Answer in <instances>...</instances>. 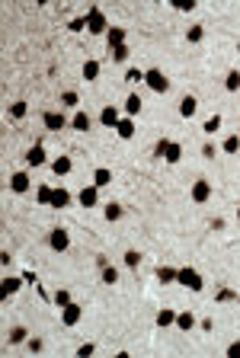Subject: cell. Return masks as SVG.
<instances>
[{
    "label": "cell",
    "instance_id": "6da1fadb",
    "mask_svg": "<svg viewBox=\"0 0 240 358\" xmlns=\"http://www.w3.org/2000/svg\"><path fill=\"white\" fill-rule=\"evenodd\" d=\"M86 29L93 32V35H103V32H109V29H106V16H103L100 7H90V13H86Z\"/></svg>",
    "mask_w": 240,
    "mask_h": 358
},
{
    "label": "cell",
    "instance_id": "7a4b0ae2",
    "mask_svg": "<svg viewBox=\"0 0 240 358\" xmlns=\"http://www.w3.org/2000/svg\"><path fill=\"white\" fill-rule=\"evenodd\" d=\"M176 282L186 285L189 291H202V275L195 272V269H179V272H176Z\"/></svg>",
    "mask_w": 240,
    "mask_h": 358
},
{
    "label": "cell",
    "instance_id": "3957f363",
    "mask_svg": "<svg viewBox=\"0 0 240 358\" xmlns=\"http://www.w3.org/2000/svg\"><path fill=\"white\" fill-rule=\"evenodd\" d=\"M144 84L151 86L154 93H167V90H170V80L163 77V70H147V74H144Z\"/></svg>",
    "mask_w": 240,
    "mask_h": 358
},
{
    "label": "cell",
    "instance_id": "277c9868",
    "mask_svg": "<svg viewBox=\"0 0 240 358\" xmlns=\"http://www.w3.org/2000/svg\"><path fill=\"white\" fill-rule=\"evenodd\" d=\"M80 304H74V301H70L68 307H61V320H64V326H74V323H80Z\"/></svg>",
    "mask_w": 240,
    "mask_h": 358
},
{
    "label": "cell",
    "instance_id": "5b68a950",
    "mask_svg": "<svg viewBox=\"0 0 240 358\" xmlns=\"http://www.w3.org/2000/svg\"><path fill=\"white\" fill-rule=\"evenodd\" d=\"M48 243H51V250L64 253V250H68V243H70V240H68V230L54 227V230H51V237H48Z\"/></svg>",
    "mask_w": 240,
    "mask_h": 358
},
{
    "label": "cell",
    "instance_id": "8992f818",
    "mask_svg": "<svg viewBox=\"0 0 240 358\" xmlns=\"http://www.w3.org/2000/svg\"><path fill=\"white\" fill-rule=\"evenodd\" d=\"M179 157H183V147H179L176 141H163V160H167V163H179Z\"/></svg>",
    "mask_w": 240,
    "mask_h": 358
},
{
    "label": "cell",
    "instance_id": "52a82bcc",
    "mask_svg": "<svg viewBox=\"0 0 240 358\" xmlns=\"http://www.w3.org/2000/svg\"><path fill=\"white\" fill-rule=\"evenodd\" d=\"M64 125H68V119H64L61 112H45V128L48 131H61Z\"/></svg>",
    "mask_w": 240,
    "mask_h": 358
},
{
    "label": "cell",
    "instance_id": "ba28073f",
    "mask_svg": "<svg viewBox=\"0 0 240 358\" xmlns=\"http://www.w3.org/2000/svg\"><path fill=\"white\" fill-rule=\"evenodd\" d=\"M106 42H109V48L125 45V29H122V26H112V29L106 32Z\"/></svg>",
    "mask_w": 240,
    "mask_h": 358
},
{
    "label": "cell",
    "instance_id": "9c48e42d",
    "mask_svg": "<svg viewBox=\"0 0 240 358\" xmlns=\"http://www.w3.org/2000/svg\"><path fill=\"white\" fill-rule=\"evenodd\" d=\"M192 198H195V202H208V198H211V186L205 183V179H199V183L192 186Z\"/></svg>",
    "mask_w": 240,
    "mask_h": 358
},
{
    "label": "cell",
    "instance_id": "30bf717a",
    "mask_svg": "<svg viewBox=\"0 0 240 358\" xmlns=\"http://www.w3.org/2000/svg\"><path fill=\"white\" fill-rule=\"evenodd\" d=\"M26 163H29V167H42V163H45V151H42V144L29 147V153H26Z\"/></svg>",
    "mask_w": 240,
    "mask_h": 358
},
{
    "label": "cell",
    "instance_id": "8fae6325",
    "mask_svg": "<svg viewBox=\"0 0 240 358\" xmlns=\"http://www.w3.org/2000/svg\"><path fill=\"white\" fill-rule=\"evenodd\" d=\"M195 109H199V102H195V96H183V102H179V115H186V119H192Z\"/></svg>",
    "mask_w": 240,
    "mask_h": 358
},
{
    "label": "cell",
    "instance_id": "7c38bea8",
    "mask_svg": "<svg viewBox=\"0 0 240 358\" xmlns=\"http://www.w3.org/2000/svg\"><path fill=\"white\" fill-rule=\"evenodd\" d=\"M100 122H103V125H112V128H116V125L122 122V119H119V112H116L112 106H106V109L100 112Z\"/></svg>",
    "mask_w": 240,
    "mask_h": 358
},
{
    "label": "cell",
    "instance_id": "4fadbf2b",
    "mask_svg": "<svg viewBox=\"0 0 240 358\" xmlns=\"http://www.w3.org/2000/svg\"><path fill=\"white\" fill-rule=\"evenodd\" d=\"M10 189H13V192H26V189H29V176H26V173H13Z\"/></svg>",
    "mask_w": 240,
    "mask_h": 358
},
{
    "label": "cell",
    "instance_id": "5bb4252c",
    "mask_svg": "<svg viewBox=\"0 0 240 358\" xmlns=\"http://www.w3.org/2000/svg\"><path fill=\"white\" fill-rule=\"evenodd\" d=\"M70 202V192L68 189H54L51 192V208H64Z\"/></svg>",
    "mask_w": 240,
    "mask_h": 358
},
{
    "label": "cell",
    "instance_id": "9a60e30c",
    "mask_svg": "<svg viewBox=\"0 0 240 358\" xmlns=\"http://www.w3.org/2000/svg\"><path fill=\"white\" fill-rule=\"evenodd\" d=\"M116 131H119V137L128 141V137H135V122H132V119H122V122L116 125Z\"/></svg>",
    "mask_w": 240,
    "mask_h": 358
},
{
    "label": "cell",
    "instance_id": "2e32d148",
    "mask_svg": "<svg viewBox=\"0 0 240 358\" xmlns=\"http://www.w3.org/2000/svg\"><path fill=\"white\" fill-rule=\"evenodd\" d=\"M109 183H112V173H109L106 167H100L93 173V186H96V189H103V186H109Z\"/></svg>",
    "mask_w": 240,
    "mask_h": 358
},
{
    "label": "cell",
    "instance_id": "e0dca14e",
    "mask_svg": "<svg viewBox=\"0 0 240 358\" xmlns=\"http://www.w3.org/2000/svg\"><path fill=\"white\" fill-rule=\"evenodd\" d=\"M96 195H100V192H96V186H86V189L80 192V205L93 208V205H96Z\"/></svg>",
    "mask_w": 240,
    "mask_h": 358
},
{
    "label": "cell",
    "instance_id": "ac0fdd59",
    "mask_svg": "<svg viewBox=\"0 0 240 358\" xmlns=\"http://www.w3.org/2000/svg\"><path fill=\"white\" fill-rule=\"evenodd\" d=\"M19 285H23V282L10 275V278H3V285H0V294H3V297H10V294H13V291H19Z\"/></svg>",
    "mask_w": 240,
    "mask_h": 358
},
{
    "label": "cell",
    "instance_id": "d6986e66",
    "mask_svg": "<svg viewBox=\"0 0 240 358\" xmlns=\"http://www.w3.org/2000/svg\"><path fill=\"white\" fill-rule=\"evenodd\" d=\"M70 125H74V131H90V115H86V112H77L74 119H70Z\"/></svg>",
    "mask_w": 240,
    "mask_h": 358
},
{
    "label": "cell",
    "instance_id": "ffe728a7",
    "mask_svg": "<svg viewBox=\"0 0 240 358\" xmlns=\"http://www.w3.org/2000/svg\"><path fill=\"white\" fill-rule=\"evenodd\" d=\"M51 170H54L58 176H68V173H70V157H64V153H61V157L51 163Z\"/></svg>",
    "mask_w": 240,
    "mask_h": 358
},
{
    "label": "cell",
    "instance_id": "44dd1931",
    "mask_svg": "<svg viewBox=\"0 0 240 358\" xmlns=\"http://www.w3.org/2000/svg\"><path fill=\"white\" fill-rule=\"evenodd\" d=\"M157 278H160L163 285L176 282V269H170V266H157Z\"/></svg>",
    "mask_w": 240,
    "mask_h": 358
},
{
    "label": "cell",
    "instance_id": "7402d4cb",
    "mask_svg": "<svg viewBox=\"0 0 240 358\" xmlns=\"http://www.w3.org/2000/svg\"><path fill=\"white\" fill-rule=\"evenodd\" d=\"M125 112H128V115H138L141 112V96H138V93H132V96L125 99Z\"/></svg>",
    "mask_w": 240,
    "mask_h": 358
},
{
    "label": "cell",
    "instance_id": "603a6c76",
    "mask_svg": "<svg viewBox=\"0 0 240 358\" xmlns=\"http://www.w3.org/2000/svg\"><path fill=\"white\" fill-rule=\"evenodd\" d=\"M224 86H227V93H237L240 90V70H231V74H227Z\"/></svg>",
    "mask_w": 240,
    "mask_h": 358
},
{
    "label": "cell",
    "instance_id": "cb8c5ba5",
    "mask_svg": "<svg viewBox=\"0 0 240 358\" xmlns=\"http://www.w3.org/2000/svg\"><path fill=\"white\" fill-rule=\"evenodd\" d=\"M170 323H176V313H173V310H160V313H157V326H170Z\"/></svg>",
    "mask_w": 240,
    "mask_h": 358
},
{
    "label": "cell",
    "instance_id": "d4e9b609",
    "mask_svg": "<svg viewBox=\"0 0 240 358\" xmlns=\"http://www.w3.org/2000/svg\"><path fill=\"white\" fill-rule=\"evenodd\" d=\"M84 77L86 80H96V77H100V61H86L84 64Z\"/></svg>",
    "mask_w": 240,
    "mask_h": 358
},
{
    "label": "cell",
    "instance_id": "484cf974",
    "mask_svg": "<svg viewBox=\"0 0 240 358\" xmlns=\"http://www.w3.org/2000/svg\"><path fill=\"white\" fill-rule=\"evenodd\" d=\"M218 128H221V115H211L208 122L202 125V131H205V135H215V131H218Z\"/></svg>",
    "mask_w": 240,
    "mask_h": 358
},
{
    "label": "cell",
    "instance_id": "4316f807",
    "mask_svg": "<svg viewBox=\"0 0 240 358\" xmlns=\"http://www.w3.org/2000/svg\"><path fill=\"white\" fill-rule=\"evenodd\" d=\"M119 218H122V205L109 202V205H106V221H119Z\"/></svg>",
    "mask_w": 240,
    "mask_h": 358
},
{
    "label": "cell",
    "instance_id": "83f0119b",
    "mask_svg": "<svg viewBox=\"0 0 240 358\" xmlns=\"http://www.w3.org/2000/svg\"><path fill=\"white\" fill-rule=\"evenodd\" d=\"M176 326L179 329H192L195 326V317H192V313H179V317H176Z\"/></svg>",
    "mask_w": 240,
    "mask_h": 358
},
{
    "label": "cell",
    "instance_id": "f1b7e54d",
    "mask_svg": "<svg viewBox=\"0 0 240 358\" xmlns=\"http://www.w3.org/2000/svg\"><path fill=\"white\" fill-rule=\"evenodd\" d=\"M109 51H112V61H128V45H119V48H109Z\"/></svg>",
    "mask_w": 240,
    "mask_h": 358
},
{
    "label": "cell",
    "instance_id": "f546056e",
    "mask_svg": "<svg viewBox=\"0 0 240 358\" xmlns=\"http://www.w3.org/2000/svg\"><path fill=\"white\" fill-rule=\"evenodd\" d=\"M103 282H106V285H116L119 282V272L112 266H103Z\"/></svg>",
    "mask_w": 240,
    "mask_h": 358
},
{
    "label": "cell",
    "instance_id": "4dcf8cb0",
    "mask_svg": "<svg viewBox=\"0 0 240 358\" xmlns=\"http://www.w3.org/2000/svg\"><path fill=\"white\" fill-rule=\"evenodd\" d=\"M10 342H13V345L26 342V329L23 326H13V329H10Z\"/></svg>",
    "mask_w": 240,
    "mask_h": 358
},
{
    "label": "cell",
    "instance_id": "1f68e13d",
    "mask_svg": "<svg viewBox=\"0 0 240 358\" xmlns=\"http://www.w3.org/2000/svg\"><path fill=\"white\" fill-rule=\"evenodd\" d=\"M26 112H29V106H26V102H13V106H10V115H13V119H23Z\"/></svg>",
    "mask_w": 240,
    "mask_h": 358
},
{
    "label": "cell",
    "instance_id": "d6a6232c",
    "mask_svg": "<svg viewBox=\"0 0 240 358\" xmlns=\"http://www.w3.org/2000/svg\"><path fill=\"white\" fill-rule=\"evenodd\" d=\"M202 35H205V29H202V26H189V32H186L189 42H202Z\"/></svg>",
    "mask_w": 240,
    "mask_h": 358
},
{
    "label": "cell",
    "instance_id": "836d02e7",
    "mask_svg": "<svg viewBox=\"0 0 240 358\" xmlns=\"http://www.w3.org/2000/svg\"><path fill=\"white\" fill-rule=\"evenodd\" d=\"M224 151H227V153H237V151H240V137H237V135H231V137L224 141Z\"/></svg>",
    "mask_w": 240,
    "mask_h": 358
},
{
    "label": "cell",
    "instance_id": "e575fe53",
    "mask_svg": "<svg viewBox=\"0 0 240 358\" xmlns=\"http://www.w3.org/2000/svg\"><path fill=\"white\" fill-rule=\"evenodd\" d=\"M138 262H141V256H138L135 250H128V253H125V266H128V269H138Z\"/></svg>",
    "mask_w": 240,
    "mask_h": 358
},
{
    "label": "cell",
    "instance_id": "d590c367",
    "mask_svg": "<svg viewBox=\"0 0 240 358\" xmlns=\"http://www.w3.org/2000/svg\"><path fill=\"white\" fill-rule=\"evenodd\" d=\"M51 301H54V304H58V307H68V304H70V294H68V291L61 288V291H58V294L51 297Z\"/></svg>",
    "mask_w": 240,
    "mask_h": 358
},
{
    "label": "cell",
    "instance_id": "8d00e7d4",
    "mask_svg": "<svg viewBox=\"0 0 240 358\" xmlns=\"http://www.w3.org/2000/svg\"><path fill=\"white\" fill-rule=\"evenodd\" d=\"M51 192L54 189H48V186H39V202L42 205H51Z\"/></svg>",
    "mask_w": 240,
    "mask_h": 358
},
{
    "label": "cell",
    "instance_id": "74e56055",
    "mask_svg": "<svg viewBox=\"0 0 240 358\" xmlns=\"http://www.w3.org/2000/svg\"><path fill=\"white\" fill-rule=\"evenodd\" d=\"M61 106H77V93H74V90H68V93L61 96Z\"/></svg>",
    "mask_w": 240,
    "mask_h": 358
},
{
    "label": "cell",
    "instance_id": "f35d334b",
    "mask_svg": "<svg viewBox=\"0 0 240 358\" xmlns=\"http://www.w3.org/2000/svg\"><path fill=\"white\" fill-rule=\"evenodd\" d=\"M93 352H96V345H93V342H84V345L77 349V355H80V358H86V355H93Z\"/></svg>",
    "mask_w": 240,
    "mask_h": 358
},
{
    "label": "cell",
    "instance_id": "ab89813d",
    "mask_svg": "<svg viewBox=\"0 0 240 358\" xmlns=\"http://www.w3.org/2000/svg\"><path fill=\"white\" fill-rule=\"evenodd\" d=\"M125 80H128V84H138V80H144V74H141V70H128V74H125Z\"/></svg>",
    "mask_w": 240,
    "mask_h": 358
},
{
    "label": "cell",
    "instance_id": "60d3db41",
    "mask_svg": "<svg viewBox=\"0 0 240 358\" xmlns=\"http://www.w3.org/2000/svg\"><path fill=\"white\" fill-rule=\"evenodd\" d=\"M84 26H86V19H84V16H77V19H70V26H68V29H70V32H80Z\"/></svg>",
    "mask_w": 240,
    "mask_h": 358
},
{
    "label": "cell",
    "instance_id": "b9f144b4",
    "mask_svg": "<svg viewBox=\"0 0 240 358\" xmlns=\"http://www.w3.org/2000/svg\"><path fill=\"white\" fill-rule=\"evenodd\" d=\"M234 297H237V294H234V291H231V288H224V291H218V301H221V304H224V301H234Z\"/></svg>",
    "mask_w": 240,
    "mask_h": 358
},
{
    "label": "cell",
    "instance_id": "7bdbcfd3",
    "mask_svg": "<svg viewBox=\"0 0 240 358\" xmlns=\"http://www.w3.org/2000/svg\"><path fill=\"white\" fill-rule=\"evenodd\" d=\"M227 358H240V342H231V345H227Z\"/></svg>",
    "mask_w": 240,
    "mask_h": 358
},
{
    "label": "cell",
    "instance_id": "ee69618b",
    "mask_svg": "<svg viewBox=\"0 0 240 358\" xmlns=\"http://www.w3.org/2000/svg\"><path fill=\"white\" fill-rule=\"evenodd\" d=\"M176 10H195V0H179Z\"/></svg>",
    "mask_w": 240,
    "mask_h": 358
},
{
    "label": "cell",
    "instance_id": "f6af8a7d",
    "mask_svg": "<svg viewBox=\"0 0 240 358\" xmlns=\"http://www.w3.org/2000/svg\"><path fill=\"white\" fill-rule=\"evenodd\" d=\"M237 221H240V208H237Z\"/></svg>",
    "mask_w": 240,
    "mask_h": 358
},
{
    "label": "cell",
    "instance_id": "bcb514c9",
    "mask_svg": "<svg viewBox=\"0 0 240 358\" xmlns=\"http://www.w3.org/2000/svg\"><path fill=\"white\" fill-rule=\"evenodd\" d=\"M237 51H240V45H237Z\"/></svg>",
    "mask_w": 240,
    "mask_h": 358
}]
</instances>
